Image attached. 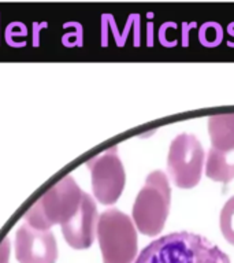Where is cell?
Here are the masks:
<instances>
[{"instance_id":"1","label":"cell","mask_w":234,"mask_h":263,"mask_svg":"<svg viewBox=\"0 0 234 263\" xmlns=\"http://www.w3.org/2000/svg\"><path fill=\"white\" fill-rule=\"evenodd\" d=\"M84 193L73 177H63L25 213V222L38 230L63 225L75 215Z\"/></svg>"},{"instance_id":"2","label":"cell","mask_w":234,"mask_h":263,"mask_svg":"<svg viewBox=\"0 0 234 263\" xmlns=\"http://www.w3.org/2000/svg\"><path fill=\"white\" fill-rule=\"evenodd\" d=\"M170 203L171 189L166 173L162 170L149 173L133 205L131 219L135 229L147 236L159 234L170 213Z\"/></svg>"},{"instance_id":"3","label":"cell","mask_w":234,"mask_h":263,"mask_svg":"<svg viewBox=\"0 0 234 263\" xmlns=\"http://www.w3.org/2000/svg\"><path fill=\"white\" fill-rule=\"evenodd\" d=\"M99 246L103 263H133L137 252V229L127 214L118 209H108L99 215Z\"/></svg>"},{"instance_id":"4","label":"cell","mask_w":234,"mask_h":263,"mask_svg":"<svg viewBox=\"0 0 234 263\" xmlns=\"http://www.w3.org/2000/svg\"><path fill=\"white\" fill-rule=\"evenodd\" d=\"M158 263H230L209 240L189 232L171 233L152 241Z\"/></svg>"},{"instance_id":"5","label":"cell","mask_w":234,"mask_h":263,"mask_svg":"<svg viewBox=\"0 0 234 263\" xmlns=\"http://www.w3.org/2000/svg\"><path fill=\"white\" fill-rule=\"evenodd\" d=\"M204 164V149L196 136L182 133L170 144L167 168L178 188L190 189L200 182Z\"/></svg>"},{"instance_id":"6","label":"cell","mask_w":234,"mask_h":263,"mask_svg":"<svg viewBox=\"0 0 234 263\" xmlns=\"http://www.w3.org/2000/svg\"><path fill=\"white\" fill-rule=\"evenodd\" d=\"M85 164L92 173V189L96 200L106 205L114 204L126 184V174L122 160L119 159L118 147L107 148Z\"/></svg>"},{"instance_id":"7","label":"cell","mask_w":234,"mask_h":263,"mask_svg":"<svg viewBox=\"0 0 234 263\" xmlns=\"http://www.w3.org/2000/svg\"><path fill=\"white\" fill-rule=\"evenodd\" d=\"M15 256L20 263H56L57 244L51 230L22 223L15 234Z\"/></svg>"},{"instance_id":"8","label":"cell","mask_w":234,"mask_h":263,"mask_svg":"<svg viewBox=\"0 0 234 263\" xmlns=\"http://www.w3.org/2000/svg\"><path fill=\"white\" fill-rule=\"evenodd\" d=\"M98 205L93 196L84 193L81 204L70 221L63 223L62 233L70 247L75 250H86L93 244L98 230Z\"/></svg>"},{"instance_id":"9","label":"cell","mask_w":234,"mask_h":263,"mask_svg":"<svg viewBox=\"0 0 234 263\" xmlns=\"http://www.w3.org/2000/svg\"><path fill=\"white\" fill-rule=\"evenodd\" d=\"M211 148L230 151L234 148V114L211 115L208 118Z\"/></svg>"},{"instance_id":"10","label":"cell","mask_w":234,"mask_h":263,"mask_svg":"<svg viewBox=\"0 0 234 263\" xmlns=\"http://www.w3.org/2000/svg\"><path fill=\"white\" fill-rule=\"evenodd\" d=\"M205 176L218 182H229L234 178V148L218 151L209 148L205 162Z\"/></svg>"},{"instance_id":"11","label":"cell","mask_w":234,"mask_h":263,"mask_svg":"<svg viewBox=\"0 0 234 263\" xmlns=\"http://www.w3.org/2000/svg\"><path fill=\"white\" fill-rule=\"evenodd\" d=\"M219 223H221V232L226 238V241L234 246V196L230 197L223 205Z\"/></svg>"},{"instance_id":"12","label":"cell","mask_w":234,"mask_h":263,"mask_svg":"<svg viewBox=\"0 0 234 263\" xmlns=\"http://www.w3.org/2000/svg\"><path fill=\"white\" fill-rule=\"evenodd\" d=\"M10 258V240L4 237L3 241L0 242V263H8Z\"/></svg>"}]
</instances>
